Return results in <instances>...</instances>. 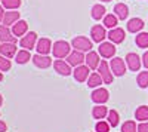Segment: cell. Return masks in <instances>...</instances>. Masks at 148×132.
<instances>
[{
	"instance_id": "7bdbcfd3",
	"label": "cell",
	"mask_w": 148,
	"mask_h": 132,
	"mask_svg": "<svg viewBox=\"0 0 148 132\" xmlns=\"http://www.w3.org/2000/svg\"><path fill=\"white\" fill-rule=\"evenodd\" d=\"M0 2H2V0H0Z\"/></svg>"
},
{
	"instance_id": "44dd1931",
	"label": "cell",
	"mask_w": 148,
	"mask_h": 132,
	"mask_svg": "<svg viewBox=\"0 0 148 132\" xmlns=\"http://www.w3.org/2000/svg\"><path fill=\"white\" fill-rule=\"evenodd\" d=\"M144 25H145V24H144V21L141 18H132L127 22V31H130V33H139L144 28Z\"/></svg>"
},
{
	"instance_id": "3957f363",
	"label": "cell",
	"mask_w": 148,
	"mask_h": 132,
	"mask_svg": "<svg viewBox=\"0 0 148 132\" xmlns=\"http://www.w3.org/2000/svg\"><path fill=\"white\" fill-rule=\"evenodd\" d=\"M71 46H73L76 51L89 52V51H92V40H89L88 37H84V36H77V37L73 39Z\"/></svg>"
},
{
	"instance_id": "d6a6232c",
	"label": "cell",
	"mask_w": 148,
	"mask_h": 132,
	"mask_svg": "<svg viewBox=\"0 0 148 132\" xmlns=\"http://www.w3.org/2000/svg\"><path fill=\"white\" fill-rule=\"evenodd\" d=\"M121 132H138V126L133 120H127L121 125Z\"/></svg>"
},
{
	"instance_id": "ac0fdd59",
	"label": "cell",
	"mask_w": 148,
	"mask_h": 132,
	"mask_svg": "<svg viewBox=\"0 0 148 132\" xmlns=\"http://www.w3.org/2000/svg\"><path fill=\"white\" fill-rule=\"evenodd\" d=\"M99 64H101L99 54L93 52V51H89L88 55H86V65H88L90 70H95V68L99 67Z\"/></svg>"
},
{
	"instance_id": "277c9868",
	"label": "cell",
	"mask_w": 148,
	"mask_h": 132,
	"mask_svg": "<svg viewBox=\"0 0 148 132\" xmlns=\"http://www.w3.org/2000/svg\"><path fill=\"white\" fill-rule=\"evenodd\" d=\"M37 40H39V39H37V34L34 31H30V33H27L25 36H22V37H21L19 45H21V47H24V49L31 51V49L36 47Z\"/></svg>"
},
{
	"instance_id": "9c48e42d",
	"label": "cell",
	"mask_w": 148,
	"mask_h": 132,
	"mask_svg": "<svg viewBox=\"0 0 148 132\" xmlns=\"http://www.w3.org/2000/svg\"><path fill=\"white\" fill-rule=\"evenodd\" d=\"M110 100V92L105 88H98L92 92V101L96 104H105Z\"/></svg>"
},
{
	"instance_id": "74e56055",
	"label": "cell",
	"mask_w": 148,
	"mask_h": 132,
	"mask_svg": "<svg viewBox=\"0 0 148 132\" xmlns=\"http://www.w3.org/2000/svg\"><path fill=\"white\" fill-rule=\"evenodd\" d=\"M6 129H8V125L0 120V132H6Z\"/></svg>"
},
{
	"instance_id": "d590c367",
	"label": "cell",
	"mask_w": 148,
	"mask_h": 132,
	"mask_svg": "<svg viewBox=\"0 0 148 132\" xmlns=\"http://www.w3.org/2000/svg\"><path fill=\"white\" fill-rule=\"evenodd\" d=\"M138 132H148V122H141L138 126Z\"/></svg>"
},
{
	"instance_id": "e0dca14e",
	"label": "cell",
	"mask_w": 148,
	"mask_h": 132,
	"mask_svg": "<svg viewBox=\"0 0 148 132\" xmlns=\"http://www.w3.org/2000/svg\"><path fill=\"white\" fill-rule=\"evenodd\" d=\"M18 52L16 43H2L0 45V54L6 58H14Z\"/></svg>"
},
{
	"instance_id": "4316f807",
	"label": "cell",
	"mask_w": 148,
	"mask_h": 132,
	"mask_svg": "<svg viewBox=\"0 0 148 132\" xmlns=\"http://www.w3.org/2000/svg\"><path fill=\"white\" fill-rule=\"evenodd\" d=\"M102 19H104V27L105 28H116L117 24H119V18L114 14H108Z\"/></svg>"
},
{
	"instance_id": "7c38bea8",
	"label": "cell",
	"mask_w": 148,
	"mask_h": 132,
	"mask_svg": "<svg viewBox=\"0 0 148 132\" xmlns=\"http://www.w3.org/2000/svg\"><path fill=\"white\" fill-rule=\"evenodd\" d=\"M53 68H55V71H58V74H61V76H70L73 73L71 65L68 63H65L64 59H56V61H53Z\"/></svg>"
},
{
	"instance_id": "484cf974",
	"label": "cell",
	"mask_w": 148,
	"mask_h": 132,
	"mask_svg": "<svg viewBox=\"0 0 148 132\" xmlns=\"http://www.w3.org/2000/svg\"><path fill=\"white\" fill-rule=\"evenodd\" d=\"M135 119L138 122H148V107L147 105H141L135 111Z\"/></svg>"
},
{
	"instance_id": "603a6c76",
	"label": "cell",
	"mask_w": 148,
	"mask_h": 132,
	"mask_svg": "<svg viewBox=\"0 0 148 132\" xmlns=\"http://www.w3.org/2000/svg\"><path fill=\"white\" fill-rule=\"evenodd\" d=\"M114 15H116L119 19L125 21V19L129 16V8H127V5H125V3H117V5L114 6Z\"/></svg>"
},
{
	"instance_id": "60d3db41",
	"label": "cell",
	"mask_w": 148,
	"mask_h": 132,
	"mask_svg": "<svg viewBox=\"0 0 148 132\" xmlns=\"http://www.w3.org/2000/svg\"><path fill=\"white\" fill-rule=\"evenodd\" d=\"M2 80H3V73L0 71V82H2Z\"/></svg>"
},
{
	"instance_id": "f1b7e54d",
	"label": "cell",
	"mask_w": 148,
	"mask_h": 132,
	"mask_svg": "<svg viewBox=\"0 0 148 132\" xmlns=\"http://www.w3.org/2000/svg\"><path fill=\"white\" fill-rule=\"evenodd\" d=\"M135 43L142 49L148 47V33H138L136 37H135Z\"/></svg>"
},
{
	"instance_id": "1f68e13d",
	"label": "cell",
	"mask_w": 148,
	"mask_h": 132,
	"mask_svg": "<svg viewBox=\"0 0 148 132\" xmlns=\"http://www.w3.org/2000/svg\"><path fill=\"white\" fill-rule=\"evenodd\" d=\"M136 83H138V86L142 88V89L148 88V70H147V71H141V73L138 74Z\"/></svg>"
},
{
	"instance_id": "8d00e7d4",
	"label": "cell",
	"mask_w": 148,
	"mask_h": 132,
	"mask_svg": "<svg viewBox=\"0 0 148 132\" xmlns=\"http://www.w3.org/2000/svg\"><path fill=\"white\" fill-rule=\"evenodd\" d=\"M142 64H144V67L148 70V51L142 55Z\"/></svg>"
},
{
	"instance_id": "30bf717a",
	"label": "cell",
	"mask_w": 148,
	"mask_h": 132,
	"mask_svg": "<svg viewBox=\"0 0 148 132\" xmlns=\"http://www.w3.org/2000/svg\"><path fill=\"white\" fill-rule=\"evenodd\" d=\"M125 37H126V34H125V30L123 28H111L110 33H108V39L110 42H113L114 45H119V43H123L125 42Z\"/></svg>"
},
{
	"instance_id": "ffe728a7",
	"label": "cell",
	"mask_w": 148,
	"mask_h": 132,
	"mask_svg": "<svg viewBox=\"0 0 148 132\" xmlns=\"http://www.w3.org/2000/svg\"><path fill=\"white\" fill-rule=\"evenodd\" d=\"M19 21V12L18 10H8L5 12V18H3V25L9 27V25H14L15 22Z\"/></svg>"
},
{
	"instance_id": "f546056e",
	"label": "cell",
	"mask_w": 148,
	"mask_h": 132,
	"mask_svg": "<svg viewBox=\"0 0 148 132\" xmlns=\"http://www.w3.org/2000/svg\"><path fill=\"white\" fill-rule=\"evenodd\" d=\"M22 3V0H2V6L8 10H16Z\"/></svg>"
},
{
	"instance_id": "6da1fadb",
	"label": "cell",
	"mask_w": 148,
	"mask_h": 132,
	"mask_svg": "<svg viewBox=\"0 0 148 132\" xmlns=\"http://www.w3.org/2000/svg\"><path fill=\"white\" fill-rule=\"evenodd\" d=\"M52 54H53V56L58 58V59L67 58V56L71 54V46H70V43L65 42V40H58V42H55L53 46H52Z\"/></svg>"
},
{
	"instance_id": "ba28073f",
	"label": "cell",
	"mask_w": 148,
	"mask_h": 132,
	"mask_svg": "<svg viewBox=\"0 0 148 132\" xmlns=\"http://www.w3.org/2000/svg\"><path fill=\"white\" fill-rule=\"evenodd\" d=\"M67 63L73 67H79V65H83V63H86V56L83 55V52L80 51H71V54L67 56Z\"/></svg>"
},
{
	"instance_id": "4dcf8cb0",
	"label": "cell",
	"mask_w": 148,
	"mask_h": 132,
	"mask_svg": "<svg viewBox=\"0 0 148 132\" xmlns=\"http://www.w3.org/2000/svg\"><path fill=\"white\" fill-rule=\"evenodd\" d=\"M107 122L110 123V126L116 128V126L119 125V122H120L119 113H117L116 110H110V111H108V116H107Z\"/></svg>"
},
{
	"instance_id": "8fae6325",
	"label": "cell",
	"mask_w": 148,
	"mask_h": 132,
	"mask_svg": "<svg viewBox=\"0 0 148 132\" xmlns=\"http://www.w3.org/2000/svg\"><path fill=\"white\" fill-rule=\"evenodd\" d=\"M52 42L51 39H46V37H42L37 40V45H36V49H37V54H42V55H47L49 52H52Z\"/></svg>"
},
{
	"instance_id": "52a82bcc",
	"label": "cell",
	"mask_w": 148,
	"mask_h": 132,
	"mask_svg": "<svg viewBox=\"0 0 148 132\" xmlns=\"http://www.w3.org/2000/svg\"><path fill=\"white\" fill-rule=\"evenodd\" d=\"M117 47L113 42H102L99 43V54L104 58H114Z\"/></svg>"
},
{
	"instance_id": "9a60e30c",
	"label": "cell",
	"mask_w": 148,
	"mask_h": 132,
	"mask_svg": "<svg viewBox=\"0 0 148 132\" xmlns=\"http://www.w3.org/2000/svg\"><path fill=\"white\" fill-rule=\"evenodd\" d=\"M89 67L88 65H79V67H76L74 68V71H73V74H74V79H76L77 82H88V79H89Z\"/></svg>"
},
{
	"instance_id": "2e32d148",
	"label": "cell",
	"mask_w": 148,
	"mask_h": 132,
	"mask_svg": "<svg viewBox=\"0 0 148 132\" xmlns=\"http://www.w3.org/2000/svg\"><path fill=\"white\" fill-rule=\"evenodd\" d=\"M126 64H127V67H129L132 71H139L142 61H141V58H139L136 54L130 52V54L126 55Z\"/></svg>"
},
{
	"instance_id": "cb8c5ba5",
	"label": "cell",
	"mask_w": 148,
	"mask_h": 132,
	"mask_svg": "<svg viewBox=\"0 0 148 132\" xmlns=\"http://www.w3.org/2000/svg\"><path fill=\"white\" fill-rule=\"evenodd\" d=\"M107 9H105V6H102L101 3H98V5H93L92 6V10H90V15H92V18L93 19H96V21H99L101 18H104L107 14Z\"/></svg>"
},
{
	"instance_id": "d4e9b609",
	"label": "cell",
	"mask_w": 148,
	"mask_h": 132,
	"mask_svg": "<svg viewBox=\"0 0 148 132\" xmlns=\"http://www.w3.org/2000/svg\"><path fill=\"white\" fill-rule=\"evenodd\" d=\"M30 59H33V56H31L30 51H27V49H21V51H18L16 55H15L16 64H27Z\"/></svg>"
},
{
	"instance_id": "83f0119b",
	"label": "cell",
	"mask_w": 148,
	"mask_h": 132,
	"mask_svg": "<svg viewBox=\"0 0 148 132\" xmlns=\"http://www.w3.org/2000/svg\"><path fill=\"white\" fill-rule=\"evenodd\" d=\"M101 83H104L102 77L99 73H92L88 79V86L89 88H96V86H101Z\"/></svg>"
},
{
	"instance_id": "b9f144b4",
	"label": "cell",
	"mask_w": 148,
	"mask_h": 132,
	"mask_svg": "<svg viewBox=\"0 0 148 132\" xmlns=\"http://www.w3.org/2000/svg\"><path fill=\"white\" fill-rule=\"evenodd\" d=\"M101 2H111V0H101Z\"/></svg>"
},
{
	"instance_id": "ab89813d",
	"label": "cell",
	"mask_w": 148,
	"mask_h": 132,
	"mask_svg": "<svg viewBox=\"0 0 148 132\" xmlns=\"http://www.w3.org/2000/svg\"><path fill=\"white\" fill-rule=\"evenodd\" d=\"M2 104H3V97H2V94H0V107H2Z\"/></svg>"
},
{
	"instance_id": "7a4b0ae2",
	"label": "cell",
	"mask_w": 148,
	"mask_h": 132,
	"mask_svg": "<svg viewBox=\"0 0 148 132\" xmlns=\"http://www.w3.org/2000/svg\"><path fill=\"white\" fill-rule=\"evenodd\" d=\"M126 67H127V64L125 63V59L120 58V56H114V58L110 61V68H111V71H113V74L117 76V77L125 76Z\"/></svg>"
},
{
	"instance_id": "5bb4252c",
	"label": "cell",
	"mask_w": 148,
	"mask_h": 132,
	"mask_svg": "<svg viewBox=\"0 0 148 132\" xmlns=\"http://www.w3.org/2000/svg\"><path fill=\"white\" fill-rule=\"evenodd\" d=\"M33 63L36 67L39 68H47L52 65V58L49 55H42V54H37L33 56Z\"/></svg>"
},
{
	"instance_id": "4fadbf2b",
	"label": "cell",
	"mask_w": 148,
	"mask_h": 132,
	"mask_svg": "<svg viewBox=\"0 0 148 132\" xmlns=\"http://www.w3.org/2000/svg\"><path fill=\"white\" fill-rule=\"evenodd\" d=\"M0 42L2 43H16V36L6 25H0Z\"/></svg>"
},
{
	"instance_id": "d6986e66",
	"label": "cell",
	"mask_w": 148,
	"mask_h": 132,
	"mask_svg": "<svg viewBox=\"0 0 148 132\" xmlns=\"http://www.w3.org/2000/svg\"><path fill=\"white\" fill-rule=\"evenodd\" d=\"M27 31H28V24H27V21H24V19H19L18 22H15L14 25H12V33H14L16 37L18 36H25L27 34Z\"/></svg>"
},
{
	"instance_id": "e575fe53",
	"label": "cell",
	"mask_w": 148,
	"mask_h": 132,
	"mask_svg": "<svg viewBox=\"0 0 148 132\" xmlns=\"http://www.w3.org/2000/svg\"><path fill=\"white\" fill-rule=\"evenodd\" d=\"M96 132H110V123L104 122V120H98L96 126H95Z\"/></svg>"
},
{
	"instance_id": "f35d334b",
	"label": "cell",
	"mask_w": 148,
	"mask_h": 132,
	"mask_svg": "<svg viewBox=\"0 0 148 132\" xmlns=\"http://www.w3.org/2000/svg\"><path fill=\"white\" fill-rule=\"evenodd\" d=\"M3 18H5V8L0 6V22H3Z\"/></svg>"
},
{
	"instance_id": "836d02e7",
	"label": "cell",
	"mask_w": 148,
	"mask_h": 132,
	"mask_svg": "<svg viewBox=\"0 0 148 132\" xmlns=\"http://www.w3.org/2000/svg\"><path fill=\"white\" fill-rule=\"evenodd\" d=\"M10 67H12V64L9 61V58H6L3 55L0 56V71H9Z\"/></svg>"
},
{
	"instance_id": "7402d4cb",
	"label": "cell",
	"mask_w": 148,
	"mask_h": 132,
	"mask_svg": "<svg viewBox=\"0 0 148 132\" xmlns=\"http://www.w3.org/2000/svg\"><path fill=\"white\" fill-rule=\"evenodd\" d=\"M92 116L93 119H98V120H102V119H105L108 116V109L104 105V104H98L93 107L92 110Z\"/></svg>"
},
{
	"instance_id": "8992f818",
	"label": "cell",
	"mask_w": 148,
	"mask_h": 132,
	"mask_svg": "<svg viewBox=\"0 0 148 132\" xmlns=\"http://www.w3.org/2000/svg\"><path fill=\"white\" fill-rule=\"evenodd\" d=\"M90 36H92V40L96 42V43H102L105 40V37H108V34L105 31V27L101 25V24H96V25L92 27Z\"/></svg>"
},
{
	"instance_id": "5b68a950",
	"label": "cell",
	"mask_w": 148,
	"mask_h": 132,
	"mask_svg": "<svg viewBox=\"0 0 148 132\" xmlns=\"http://www.w3.org/2000/svg\"><path fill=\"white\" fill-rule=\"evenodd\" d=\"M98 73L101 74L104 83H107V85L113 83V77H114V74H113V71H111V68H110V64H108L107 61H101L99 67H98Z\"/></svg>"
}]
</instances>
